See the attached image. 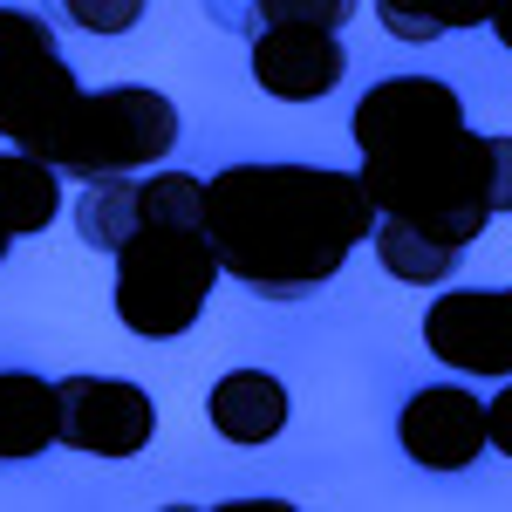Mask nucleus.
<instances>
[{
  "mask_svg": "<svg viewBox=\"0 0 512 512\" xmlns=\"http://www.w3.org/2000/svg\"><path fill=\"white\" fill-rule=\"evenodd\" d=\"M205 233L219 267L260 301H308L376 233L362 171L328 164H233L205 178Z\"/></svg>",
  "mask_w": 512,
  "mask_h": 512,
  "instance_id": "1",
  "label": "nucleus"
},
{
  "mask_svg": "<svg viewBox=\"0 0 512 512\" xmlns=\"http://www.w3.org/2000/svg\"><path fill=\"white\" fill-rule=\"evenodd\" d=\"M362 185L383 219H403L424 239L465 253L499 212H512V137H478L465 123L417 151H369Z\"/></svg>",
  "mask_w": 512,
  "mask_h": 512,
  "instance_id": "2",
  "label": "nucleus"
},
{
  "mask_svg": "<svg viewBox=\"0 0 512 512\" xmlns=\"http://www.w3.org/2000/svg\"><path fill=\"white\" fill-rule=\"evenodd\" d=\"M110 260H117V321L144 342L185 335L212 301V280L226 274L205 226H144Z\"/></svg>",
  "mask_w": 512,
  "mask_h": 512,
  "instance_id": "3",
  "label": "nucleus"
},
{
  "mask_svg": "<svg viewBox=\"0 0 512 512\" xmlns=\"http://www.w3.org/2000/svg\"><path fill=\"white\" fill-rule=\"evenodd\" d=\"M178 144V110L164 89L144 82H110V89H82L69 123L55 130L48 164L69 178H123V171H151Z\"/></svg>",
  "mask_w": 512,
  "mask_h": 512,
  "instance_id": "4",
  "label": "nucleus"
},
{
  "mask_svg": "<svg viewBox=\"0 0 512 512\" xmlns=\"http://www.w3.org/2000/svg\"><path fill=\"white\" fill-rule=\"evenodd\" d=\"M76 103H82V82L62 62L48 21L21 14V7H0V137L14 151L48 158L55 130L69 123Z\"/></svg>",
  "mask_w": 512,
  "mask_h": 512,
  "instance_id": "5",
  "label": "nucleus"
},
{
  "mask_svg": "<svg viewBox=\"0 0 512 512\" xmlns=\"http://www.w3.org/2000/svg\"><path fill=\"white\" fill-rule=\"evenodd\" d=\"M55 410H62V444L89 451V458H137L158 437L151 390L123 383V376H62L55 383Z\"/></svg>",
  "mask_w": 512,
  "mask_h": 512,
  "instance_id": "6",
  "label": "nucleus"
},
{
  "mask_svg": "<svg viewBox=\"0 0 512 512\" xmlns=\"http://www.w3.org/2000/svg\"><path fill=\"white\" fill-rule=\"evenodd\" d=\"M424 349L458 376H512V287H451L424 315Z\"/></svg>",
  "mask_w": 512,
  "mask_h": 512,
  "instance_id": "7",
  "label": "nucleus"
},
{
  "mask_svg": "<svg viewBox=\"0 0 512 512\" xmlns=\"http://www.w3.org/2000/svg\"><path fill=\"white\" fill-rule=\"evenodd\" d=\"M451 130H465V103H458L451 82H437V76H383L355 103L362 158L369 151H417V144L451 137Z\"/></svg>",
  "mask_w": 512,
  "mask_h": 512,
  "instance_id": "8",
  "label": "nucleus"
},
{
  "mask_svg": "<svg viewBox=\"0 0 512 512\" xmlns=\"http://www.w3.org/2000/svg\"><path fill=\"white\" fill-rule=\"evenodd\" d=\"M396 444H403L410 465H424V472H437V478L472 472L478 451L492 444L485 403H478L465 383H431V390L403 396V410H396Z\"/></svg>",
  "mask_w": 512,
  "mask_h": 512,
  "instance_id": "9",
  "label": "nucleus"
},
{
  "mask_svg": "<svg viewBox=\"0 0 512 512\" xmlns=\"http://www.w3.org/2000/svg\"><path fill=\"white\" fill-rule=\"evenodd\" d=\"M253 76L280 103H321L342 82V41L328 28H260L253 35Z\"/></svg>",
  "mask_w": 512,
  "mask_h": 512,
  "instance_id": "10",
  "label": "nucleus"
},
{
  "mask_svg": "<svg viewBox=\"0 0 512 512\" xmlns=\"http://www.w3.org/2000/svg\"><path fill=\"white\" fill-rule=\"evenodd\" d=\"M205 417H212V431L226 437V444H274L287 431V390L267 369H233V376L212 383Z\"/></svg>",
  "mask_w": 512,
  "mask_h": 512,
  "instance_id": "11",
  "label": "nucleus"
},
{
  "mask_svg": "<svg viewBox=\"0 0 512 512\" xmlns=\"http://www.w3.org/2000/svg\"><path fill=\"white\" fill-rule=\"evenodd\" d=\"M48 444H62L55 383L48 376H28V369H0V465L41 458Z\"/></svg>",
  "mask_w": 512,
  "mask_h": 512,
  "instance_id": "12",
  "label": "nucleus"
},
{
  "mask_svg": "<svg viewBox=\"0 0 512 512\" xmlns=\"http://www.w3.org/2000/svg\"><path fill=\"white\" fill-rule=\"evenodd\" d=\"M62 219V171L35 151H0V233H48Z\"/></svg>",
  "mask_w": 512,
  "mask_h": 512,
  "instance_id": "13",
  "label": "nucleus"
},
{
  "mask_svg": "<svg viewBox=\"0 0 512 512\" xmlns=\"http://www.w3.org/2000/svg\"><path fill=\"white\" fill-rule=\"evenodd\" d=\"M376 260H383V274L390 280H410V287H444V280L458 274V246H437V239H424L417 226H403V219H383L376 212Z\"/></svg>",
  "mask_w": 512,
  "mask_h": 512,
  "instance_id": "14",
  "label": "nucleus"
},
{
  "mask_svg": "<svg viewBox=\"0 0 512 512\" xmlns=\"http://www.w3.org/2000/svg\"><path fill=\"white\" fill-rule=\"evenodd\" d=\"M499 0H376L383 14V35L396 41H437V35H458V28H478L492 21Z\"/></svg>",
  "mask_w": 512,
  "mask_h": 512,
  "instance_id": "15",
  "label": "nucleus"
},
{
  "mask_svg": "<svg viewBox=\"0 0 512 512\" xmlns=\"http://www.w3.org/2000/svg\"><path fill=\"white\" fill-rule=\"evenodd\" d=\"M355 21V0H253V35L260 28H328L342 35Z\"/></svg>",
  "mask_w": 512,
  "mask_h": 512,
  "instance_id": "16",
  "label": "nucleus"
},
{
  "mask_svg": "<svg viewBox=\"0 0 512 512\" xmlns=\"http://www.w3.org/2000/svg\"><path fill=\"white\" fill-rule=\"evenodd\" d=\"M41 7H48L55 21L82 28V35H130L151 0H41Z\"/></svg>",
  "mask_w": 512,
  "mask_h": 512,
  "instance_id": "17",
  "label": "nucleus"
},
{
  "mask_svg": "<svg viewBox=\"0 0 512 512\" xmlns=\"http://www.w3.org/2000/svg\"><path fill=\"white\" fill-rule=\"evenodd\" d=\"M485 431H492V451H506V458H512V376H506V390L485 403Z\"/></svg>",
  "mask_w": 512,
  "mask_h": 512,
  "instance_id": "18",
  "label": "nucleus"
},
{
  "mask_svg": "<svg viewBox=\"0 0 512 512\" xmlns=\"http://www.w3.org/2000/svg\"><path fill=\"white\" fill-rule=\"evenodd\" d=\"M205 14L233 35H253V0H205Z\"/></svg>",
  "mask_w": 512,
  "mask_h": 512,
  "instance_id": "19",
  "label": "nucleus"
},
{
  "mask_svg": "<svg viewBox=\"0 0 512 512\" xmlns=\"http://www.w3.org/2000/svg\"><path fill=\"white\" fill-rule=\"evenodd\" d=\"M492 35L512 48V0H499V7H492Z\"/></svg>",
  "mask_w": 512,
  "mask_h": 512,
  "instance_id": "20",
  "label": "nucleus"
},
{
  "mask_svg": "<svg viewBox=\"0 0 512 512\" xmlns=\"http://www.w3.org/2000/svg\"><path fill=\"white\" fill-rule=\"evenodd\" d=\"M7 246H14V233H0V260H7Z\"/></svg>",
  "mask_w": 512,
  "mask_h": 512,
  "instance_id": "21",
  "label": "nucleus"
}]
</instances>
